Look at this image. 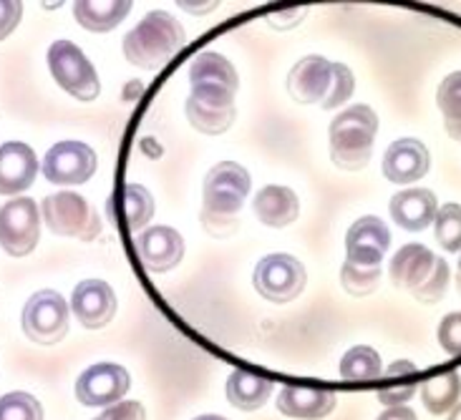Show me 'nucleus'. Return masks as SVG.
<instances>
[{
  "instance_id": "8",
  "label": "nucleus",
  "mask_w": 461,
  "mask_h": 420,
  "mask_svg": "<svg viewBox=\"0 0 461 420\" xmlns=\"http://www.w3.org/2000/svg\"><path fill=\"white\" fill-rule=\"evenodd\" d=\"M252 284H255L258 295L265 297L267 302L285 305L303 295V290L308 284V273H305L303 262L295 260L293 255L280 252V255H267L258 262V267L252 273Z\"/></svg>"
},
{
  "instance_id": "40",
  "label": "nucleus",
  "mask_w": 461,
  "mask_h": 420,
  "mask_svg": "<svg viewBox=\"0 0 461 420\" xmlns=\"http://www.w3.org/2000/svg\"><path fill=\"white\" fill-rule=\"evenodd\" d=\"M194 420H227V418H222V416H200V418H194Z\"/></svg>"
},
{
  "instance_id": "35",
  "label": "nucleus",
  "mask_w": 461,
  "mask_h": 420,
  "mask_svg": "<svg viewBox=\"0 0 461 420\" xmlns=\"http://www.w3.org/2000/svg\"><path fill=\"white\" fill-rule=\"evenodd\" d=\"M23 18V3L18 0H0V40L8 38Z\"/></svg>"
},
{
  "instance_id": "5",
  "label": "nucleus",
  "mask_w": 461,
  "mask_h": 420,
  "mask_svg": "<svg viewBox=\"0 0 461 420\" xmlns=\"http://www.w3.org/2000/svg\"><path fill=\"white\" fill-rule=\"evenodd\" d=\"M378 116L368 103H353L330 124V159L343 172H361L374 156Z\"/></svg>"
},
{
  "instance_id": "37",
  "label": "nucleus",
  "mask_w": 461,
  "mask_h": 420,
  "mask_svg": "<svg viewBox=\"0 0 461 420\" xmlns=\"http://www.w3.org/2000/svg\"><path fill=\"white\" fill-rule=\"evenodd\" d=\"M378 420H419L416 418V413L411 408H406V406H399V408H386Z\"/></svg>"
},
{
  "instance_id": "27",
  "label": "nucleus",
  "mask_w": 461,
  "mask_h": 420,
  "mask_svg": "<svg viewBox=\"0 0 461 420\" xmlns=\"http://www.w3.org/2000/svg\"><path fill=\"white\" fill-rule=\"evenodd\" d=\"M122 201V219L124 224L137 232L141 227H147L154 217V197L149 194V189L141 184H126L119 194Z\"/></svg>"
},
{
  "instance_id": "26",
  "label": "nucleus",
  "mask_w": 461,
  "mask_h": 420,
  "mask_svg": "<svg viewBox=\"0 0 461 420\" xmlns=\"http://www.w3.org/2000/svg\"><path fill=\"white\" fill-rule=\"evenodd\" d=\"M384 375H386L391 383L378 390V400H381L384 406H388V408L406 406L413 398V393H416V383H413L416 365L409 362V360H396Z\"/></svg>"
},
{
  "instance_id": "34",
  "label": "nucleus",
  "mask_w": 461,
  "mask_h": 420,
  "mask_svg": "<svg viewBox=\"0 0 461 420\" xmlns=\"http://www.w3.org/2000/svg\"><path fill=\"white\" fill-rule=\"evenodd\" d=\"M94 420H147V410L137 400H122L113 403Z\"/></svg>"
},
{
  "instance_id": "1",
  "label": "nucleus",
  "mask_w": 461,
  "mask_h": 420,
  "mask_svg": "<svg viewBox=\"0 0 461 420\" xmlns=\"http://www.w3.org/2000/svg\"><path fill=\"white\" fill-rule=\"evenodd\" d=\"M189 84L192 94L185 112L192 129L207 137L225 134L237 119L235 96L240 76L232 61H227L222 53L202 50L189 63Z\"/></svg>"
},
{
  "instance_id": "15",
  "label": "nucleus",
  "mask_w": 461,
  "mask_h": 420,
  "mask_svg": "<svg viewBox=\"0 0 461 420\" xmlns=\"http://www.w3.org/2000/svg\"><path fill=\"white\" fill-rule=\"evenodd\" d=\"M71 309H74L76 320L86 330L106 327L116 315V295H113L112 284L104 280L78 282L71 295Z\"/></svg>"
},
{
  "instance_id": "38",
  "label": "nucleus",
  "mask_w": 461,
  "mask_h": 420,
  "mask_svg": "<svg viewBox=\"0 0 461 420\" xmlns=\"http://www.w3.org/2000/svg\"><path fill=\"white\" fill-rule=\"evenodd\" d=\"M179 8L194 13V15H202V13H212L217 8V3H179Z\"/></svg>"
},
{
  "instance_id": "41",
  "label": "nucleus",
  "mask_w": 461,
  "mask_h": 420,
  "mask_svg": "<svg viewBox=\"0 0 461 420\" xmlns=\"http://www.w3.org/2000/svg\"><path fill=\"white\" fill-rule=\"evenodd\" d=\"M459 284H461V255H459Z\"/></svg>"
},
{
  "instance_id": "9",
  "label": "nucleus",
  "mask_w": 461,
  "mask_h": 420,
  "mask_svg": "<svg viewBox=\"0 0 461 420\" xmlns=\"http://www.w3.org/2000/svg\"><path fill=\"white\" fill-rule=\"evenodd\" d=\"M23 333L38 345H56L68 333V305L56 290H41L23 308Z\"/></svg>"
},
{
  "instance_id": "29",
  "label": "nucleus",
  "mask_w": 461,
  "mask_h": 420,
  "mask_svg": "<svg viewBox=\"0 0 461 420\" xmlns=\"http://www.w3.org/2000/svg\"><path fill=\"white\" fill-rule=\"evenodd\" d=\"M434 235L437 242L447 252H461V204H444L438 207L434 219Z\"/></svg>"
},
{
  "instance_id": "36",
  "label": "nucleus",
  "mask_w": 461,
  "mask_h": 420,
  "mask_svg": "<svg viewBox=\"0 0 461 420\" xmlns=\"http://www.w3.org/2000/svg\"><path fill=\"white\" fill-rule=\"evenodd\" d=\"M305 8H285V11H277L270 15V23L277 31H287V28H295V25L303 21V15H305Z\"/></svg>"
},
{
  "instance_id": "32",
  "label": "nucleus",
  "mask_w": 461,
  "mask_h": 420,
  "mask_svg": "<svg viewBox=\"0 0 461 420\" xmlns=\"http://www.w3.org/2000/svg\"><path fill=\"white\" fill-rule=\"evenodd\" d=\"M449 280H451V273H449V264L447 260H441L437 257V264H434V273L429 274V280H426L413 297L419 299V302H426V305H431V302H438L441 297L447 295V287H449Z\"/></svg>"
},
{
  "instance_id": "23",
  "label": "nucleus",
  "mask_w": 461,
  "mask_h": 420,
  "mask_svg": "<svg viewBox=\"0 0 461 420\" xmlns=\"http://www.w3.org/2000/svg\"><path fill=\"white\" fill-rule=\"evenodd\" d=\"M273 393V383L255 372L235 371L227 378V400L240 410H260Z\"/></svg>"
},
{
  "instance_id": "20",
  "label": "nucleus",
  "mask_w": 461,
  "mask_h": 420,
  "mask_svg": "<svg viewBox=\"0 0 461 420\" xmlns=\"http://www.w3.org/2000/svg\"><path fill=\"white\" fill-rule=\"evenodd\" d=\"M437 264V255L424 245H403V247L393 255L391 260V282L396 284L399 290H409L416 292L421 284L429 280V274L434 273Z\"/></svg>"
},
{
  "instance_id": "17",
  "label": "nucleus",
  "mask_w": 461,
  "mask_h": 420,
  "mask_svg": "<svg viewBox=\"0 0 461 420\" xmlns=\"http://www.w3.org/2000/svg\"><path fill=\"white\" fill-rule=\"evenodd\" d=\"M38 176L36 151L23 141H8L0 147V194L15 197L31 189Z\"/></svg>"
},
{
  "instance_id": "12",
  "label": "nucleus",
  "mask_w": 461,
  "mask_h": 420,
  "mask_svg": "<svg viewBox=\"0 0 461 420\" xmlns=\"http://www.w3.org/2000/svg\"><path fill=\"white\" fill-rule=\"evenodd\" d=\"M131 385L129 372L116 362H99L91 365L76 380V398L88 408H106L113 403H122Z\"/></svg>"
},
{
  "instance_id": "25",
  "label": "nucleus",
  "mask_w": 461,
  "mask_h": 420,
  "mask_svg": "<svg viewBox=\"0 0 461 420\" xmlns=\"http://www.w3.org/2000/svg\"><path fill=\"white\" fill-rule=\"evenodd\" d=\"M381 375H384V365H381V355L374 347H350L340 360V378L348 383H371V380H378Z\"/></svg>"
},
{
  "instance_id": "10",
  "label": "nucleus",
  "mask_w": 461,
  "mask_h": 420,
  "mask_svg": "<svg viewBox=\"0 0 461 420\" xmlns=\"http://www.w3.org/2000/svg\"><path fill=\"white\" fill-rule=\"evenodd\" d=\"M41 239V211L31 197H15L0 207V247L11 257H25Z\"/></svg>"
},
{
  "instance_id": "24",
  "label": "nucleus",
  "mask_w": 461,
  "mask_h": 420,
  "mask_svg": "<svg viewBox=\"0 0 461 420\" xmlns=\"http://www.w3.org/2000/svg\"><path fill=\"white\" fill-rule=\"evenodd\" d=\"M461 398V378L456 371L441 372V375H434L429 378L424 385H421V400L429 413L434 416H444L459 406Z\"/></svg>"
},
{
  "instance_id": "33",
  "label": "nucleus",
  "mask_w": 461,
  "mask_h": 420,
  "mask_svg": "<svg viewBox=\"0 0 461 420\" xmlns=\"http://www.w3.org/2000/svg\"><path fill=\"white\" fill-rule=\"evenodd\" d=\"M438 345L451 358H461V312H449L438 322Z\"/></svg>"
},
{
  "instance_id": "16",
  "label": "nucleus",
  "mask_w": 461,
  "mask_h": 420,
  "mask_svg": "<svg viewBox=\"0 0 461 420\" xmlns=\"http://www.w3.org/2000/svg\"><path fill=\"white\" fill-rule=\"evenodd\" d=\"M431 169V154L419 139H399L384 154V176L391 184H413Z\"/></svg>"
},
{
  "instance_id": "6",
  "label": "nucleus",
  "mask_w": 461,
  "mask_h": 420,
  "mask_svg": "<svg viewBox=\"0 0 461 420\" xmlns=\"http://www.w3.org/2000/svg\"><path fill=\"white\" fill-rule=\"evenodd\" d=\"M43 222L53 235L74 237L81 242H91L101 235L99 211L76 192H56L41 204Z\"/></svg>"
},
{
  "instance_id": "7",
  "label": "nucleus",
  "mask_w": 461,
  "mask_h": 420,
  "mask_svg": "<svg viewBox=\"0 0 461 420\" xmlns=\"http://www.w3.org/2000/svg\"><path fill=\"white\" fill-rule=\"evenodd\" d=\"M49 68L56 84L78 101H94L101 94V81L86 53L71 40H56L49 49Z\"/></svg>"
},
{
  "instance_id": "31",
  "label": "nucleus",
  "mask_w": 461,
  "mask_h": 420,
  "mask_svg": "<svg viewBox=\"0 0 461 420\" xmlns=\"http://www.w3.org/2000/svg\"><path fill=\"white\" fill-rule=\"evenodd\" d=\"M0 420H43V408L31 393H8L0 398Z\"/></svg>"
},
{
  "instance_id": "11",
  "label": "nucleus",
  "mask_w": 461,
  "mask_h": 420,
  "mask_svg": "<svg viewBox=\"0 0 461 420\" xmlns=\"http://www.w3.org/2000/svg\"><path fill=\"white\" fill-rule=\"evenodd\" d=\"M43 176L56 186L86 184L96 174V151L84 141H61L49 148L43 159Z\"/></svg>"
},
{
  "instance_id": "39",
  "label": "nucleus",
  "mask_w": 461,
  "mask_h": 420,
  "mask_svg": "<svg viewBox=\"0 0 461 420\" xmlns=\"http://www.w3.org/2000/svg\"><path fill=\"white\" fill-rule=\"evenodd\" d=\"M449 420H461V403H459V406H456V408L451 410Z\"/></svg>"
},
{
  "instance_id": "14",
  "label": "nucleus",
  "mask_w": 461,
  "mask_h": 420,
  "mask_svg": "<svg viewBox=\"0 0 461 420\" xmlns=\"http://www.w3.org/2000/svg\"><path fill=\"white\" fill-rule=\"evenodd\" d=\"M134 247H137L139 262L154 274L175 270L185 257V239L175 227H167V224H157V227L144 229L134 239Z\"/></svg>"
},
{
  "instance_id": "18",
  "label": "nucleus",
  "mask_w": 461,
  "mask_h": 420,
  "mask_svg": "<svg viewBox=\"0 0 461 420\" xmlns=\"http://www.w3.org/2000/svg\"><path fill=\"white\" fill-rule=\"evenodd\" d=\"M388 211H391V219L401 229H406V232H424L426 227H431L434 219H437V194L429 192V189H403V192L391 197Z\"/></svg>"
},
{
  "instance_id": "19",
  "label": "nucleus",
  "mask_w": 461,
  "mask_h": 420,
  "mask_svg": "<svg viewBox=\"0 0 461 420\" xmlns=\"http://www.w3.org/2000/svg\"><path fill=\"white\" fill-rule=\"evenodd\" d=\"M338 398L333 390H321V388H300V385H287L277 396V410L287 418L300 420H321L328 413H333Z\"/></svg>"
},
{
  "instance_id": "22",
  "label": "nucleus",
  "mask_w": 461,
  "mask_h": 420,
  "mask_svg": "<svg viewBox=\"0 0 461 420\" xmlns=\"http://www.w3.org/2000/svg\"><path fill=\"white\" fill-rule=\"evenodd\" d=\"M131 13L129 0H109V3H94V0H78L74 3V18L81 28L91 33H109Z\"/></svg>"
},
{
  "instance_id": "21",
  "label": "nucleus",
  "mask_w": 461,
  "mask_h": 420,
  "mask_svg": "<svg viewBox=\"0 0 461 420\" xmlns=\"http://www.w3.org/2000/svg\"><path fill=\"white\" fill-rule=\"evenodd\" d=\"M252 210L255 217L260 219L265 227L273 229H283L287 224H293L300 214V199L290 186L267 184L262 186L260 192L252 199Z\"/></svg>"
},
{
  "instance_id": "30",
  "label": "nucleus",
  "mask_w": 461,
  "mask_h": 420,
  "mask_svg": "<svg viewBox=\"0 0 461 420\" xmlns=\"http://www.w3.org/2000/svg\"><path fill=\"white\" fill-rule=\"evenodd\" d=\"M381 274H384L381 267H356V264L343 262V267H340V284H343V290L348 295L366 297L378 290Z\"/></svg>"
},
{
  "instance_id": "3",
  "label": "nucleus",
  "mask_w": 461,
  "mask_h": 420,
  "mask_svg": "<svg viewBox=\"0 0 461 420\" xmlns=\"http://www.w3.org/2000/svg\"><path fill=\"white\" fill-rule=\"evenodd\" d=\"M353 91L356 78L348 66L323 56H305L287 74V94L303 106L318 103L325 112H333L353 96Z\"/></svg>"
},
{
  "instance_id": "13",
  "label": "nucleus",
  "mask_w": 461,
  "mask_h": 420,
  "mask_svg": "<svg viewBox=\"0 0 461 420\" xmlns=\"http://www.w3.org/2000/svg\"><path fill=\"white\" fill-rule=\"evenodd\" d=\"M391 245V232L381 217H361L346 235V262L356 267H381Z\"/></svg>"
},
{
  "instance_id": "2",
  "label": "nucleus",
  "mask_w": 461,
  "mask_h": 420,
  "mask_svg": "<svg viewBox=\"0 0 461 420\" xmlns=\"http://www.w3.org/2000/svg\"><path fill=\"white\" fill-rule=\"evenodd\" d=\"M249 194V174L245 166H240L237 161H220L204 176V207H202V227L207 229V235L212 237H230L235 235L237 214L242 210L245 199Z\"/></svg>"
},
{
  "instance_id": "28",
  "label": "nucleus",
  "mask_w": 461,
  "mask_h": 420,
  "mask_svg": "<svg viewBox=\"0 0 461 420\" xmlns=\"http://www.w3.org/2000/svg\"><path fill=\"white\" fill-rule=\"evenodd\" d=\"M437 103L444 113L447 134L461 141V71H454L441 81L437 91Z\"/></svg>"
},
{
  "instance_id": "4",
  "label": "nucleus",
  "mask_w": 461,
  "mask_h": 420,
  "mask_svg": "<svg viewBox=\"0 0 461 420\" xmlns=\"http://www.w3.org/2000/svg\"><path fill=\"white\" fill-rule=\"evenodd\" d=\"M185 25L172 13L151 11L124 36V58L137 68L154 71L185 46Z\"/></svg>"
}]
</instances>
